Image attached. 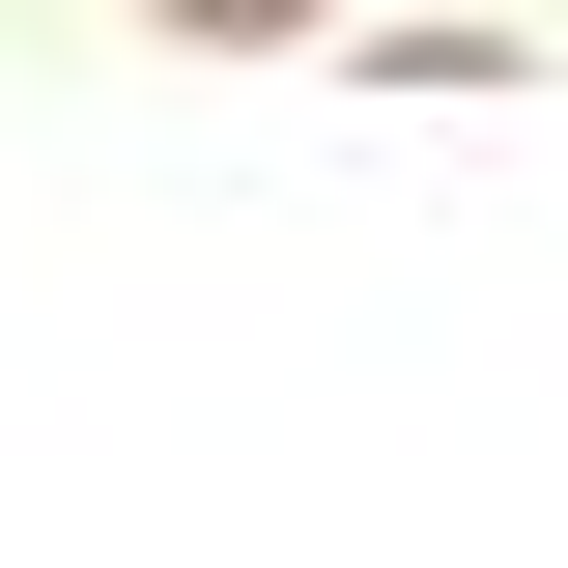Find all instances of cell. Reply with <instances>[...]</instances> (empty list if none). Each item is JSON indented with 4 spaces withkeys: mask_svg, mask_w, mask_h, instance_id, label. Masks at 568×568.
I'll return each mask as SVG.
<instances>
[{
    "mask_svg": "<svg viewBox=\"0 0 568 568\" xmlns=\"http://www.w3.org/2000/svg\"><path fill=\"white\" fill-rule=\"evenodd\" d=\"M142 29H200V58H256V29H313V0H142Z\"/></svg>",
    "mask_w": 568,
    "mask_h": 568,
    "instance_id": "cell-1",
    "label": "cell"
}]
</instances>
